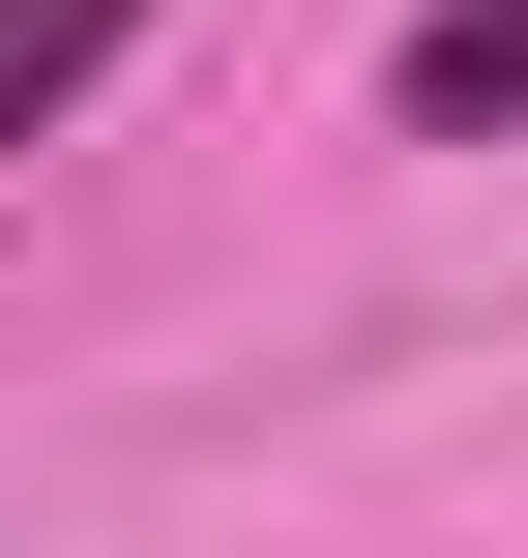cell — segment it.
Listing matches in <instances>:
<instances>
[{"label":"cell","mask_w":528,"mask_h":558,"mask_svg":"<svg viewBox=\"0 0 528 558\" xmlns=\"http://www.w3.org/2000/svg\"><path fill=\"white\" fill-rule=\"evenodd\" d=\"M118 29H147V0H0V147H59V118L118 88Z\"/></svg>","instance_id":"obj_2"},{"label":"cell","mask_w":528,"mask_h":558,"mask_svg":"<svg viewBox=\"0 0 528 558\" xmlns=\"http://www.w3.org/2000/svg\"><path fill=\"white\" fill-rule=\"evenodd\" d=\"M382 118H412V147H500V118H528V0H412Z\"/></svg>","instance_id":"obj_1"}]
</instances>
